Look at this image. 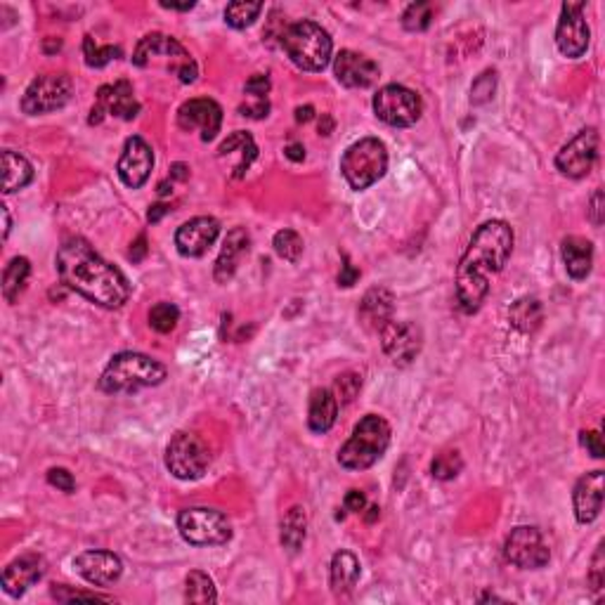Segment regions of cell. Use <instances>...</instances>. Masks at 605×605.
<instances>
[{
	"label": "cell",
	"mask_w": 605,
	"mask_h": 605,
	"mask_svg": "<svg viewBox=\"0 0 605 605\" xmlns=\"http://www.w3.org/2000/svg\"><path fill=\"white\" fill-rule=\"evenodd\" d=\"M185 599L189 603L199 605L215 603L218 600V591H215L213 580L206 573H202V570H192L187 574V580H185Z\"/></svg>",
	"instance_id": "obj_34"
},
{
	"label": "cell",
	"mask_w": 605,
	"mask_h": 605,
	"mask_svg": "<svg viewBox=\"0 0 605 605\" xmlns=\"http://www.w3.org/2000/svg\"><path fill=\"white\" fill-rule=\"evenodd\" d=\"M43 574H45L43 555L38 554L19 555L17 561H13L5 570H3V591H5L7 596H13V599H19V596H24V593L29 591Z\"/></svg>",
	"instance_id": "obj_23"
},
{
	"label": "cell",
	"mask_w": 605,
	"mask_h": 605,
	"mask_svg": "<svg viewBox=\"0 0 605 605\" xmlns=\"http://www.w3.org/2000/svg\"><path fill=\"white\" fill-rule=\"evenodd\" d=\"M187 166L185 164H176L173 166V177H180V180H187Z\"/></svg>",
	"instance_id": "obj_59"
},
{
	"label": "cell",
	"mask_w": 605,
	"mask_h": 605,
	"mask_svg": "<svg viewBox=\"0 0 605 605\" xmlns=\"http://www.w3.org/2000/svg\"><path fill=\"white\" fill-rule=\"evenodd\" d=\"M234 149H239V154H241L239 164L234 166V177H244L246 170L251 168L253 158L258 157V147H256V142H253V138L248 135V132L237 131V132H232L225 142H222L218 154L225 157V154H230V151H234Z\"/></svg>",
	"instance_id": "obj_33"
},
{
	"label": "cell",
	"mask_w": 605,
	"mask_h": 605,
	"mask_svg": "<svg viewBox=\"0 0 605 605\" xmlns=\"http://www.w3.org/2000/svg\"><path fill=\"white\" fill-rule=\"evenodd\" d=\"M270 88H272L270 78H267V76H263V74H253L244 86L246 93L253 95V97H258V100H265V95L270 93Z\"/></svg>",
	"instance_id": "obj_47"
},
{
	"label": "cell",
	"mask_w": 605,
	"mask_h": 605,
	"mask_svg": "<svg viewBox=\"0 0 605 605\" xmlns=\"http://www.w3.org/2000/svg\"><path fill=\"white\" fill-rule=\"evenodd\" d=\"M359 573H362V567H359L357 555L350 551H336L331 558V574H329L331 591L336 596H348L357 586Z\"/></svg>",
	"instance_id": "obj_28"
},
{
	"label": "cell",
	"mask_w": 605,
	"mask_h": 605,
	"mask_svg": "<svg viewBox=\"0 0 605 605\" xmlns=\"http://www.w3.org/2000/svg\"><path fill=\"white\" fill-rule=\"evenodd\" d=\"M282 48L289 59L302 71H324L331 62L334 43L327 29L317 22L301 19L282 33Z\"/></svg>",
	"instance_id": "obj_5"
},
{
	"label": "cell",
	"mask_w": 605,
	"mask_h": 605,
	"mask_svg": "<svg viewBox=\"0 0 605 605\" xmlns=\"http://www.w3.org/2000/svg\"><path fill=\"white\" fill-rule=\"evenodd\" d=\"M336 81L343 83L346 88H369L378 81L381 69L374 59L366 55H359L353 50H340L334 57Z\"/></svg>",
	"instance_id": "obj_22"
},
{
	"label": "cell",
	"mask_w": 605,
	"mask_h": 605,
	"mask_svg": "<svg viewBox=\"0 0 605 605\" xmlns=\"http://www.w3.org/2000/svg\"><path fill=\"white\" fill-rule=\"evenodd\" d=\"M603 497H605V473L591 471L582 475L577 480L573 492V506L574 518L580 525L593 523L599 513L603 510Z\"/></svg>",
	"instance_id": "obj_20"
},
{
	"label": "cell",
	"mask_w": 605,
	"mask_h": 605,
	"mask_svg": "<svg viewBox=\"0 0 605 605\" xmlns=\"http://www.w3.org/2000/svg\"><path fill=\"white\" fill-rule=\"evenodd\" d=\"M308 535V516L302 506H291L282 518V529H279V542L289 554H298L305 544Z\"/></svg>",
	"instance_id": "obj_29"
},
{
	"label": "cell",
	"mask_w": 605,
	"mask_h": 605,
	"mask_svg": "<svg viewBox=\"0 0 605 605\" xmlns=\"http://www.w3.org/2000/svg\"><path fill=\"white\" fill-rule=\"evenodd\" d=\"M74 95V81L69 74H43L29 83V88L22 95L19 107L26 116H41V113H52L69 104Z\"/></svg>",
	"instance_id": "obj_10"
},
{
	"label": "cell",
	"mask_w": 605,
	"mask_h": 605,
	"mask_svg": "<svg viewBox=\"0 0 605 605\" xmlns=\"http://www.w3.org/2000/svg\"><path fill=\"white\" fill-rule=\"evenodd\" d=\"M48 483H50L52 487H57V490L67 492V494H71V492L76 490L74 475H71L67 468H50V471H48Z\"/></svg>",
	"instance_id": "obj_45"
},
{
	"label": "cell",
	"mask_w": 605,
	"mask_h": 605,
	"mask_svg": "<svg viewBox=\"0 0 605 605\" xmlns=\"http://www.w3.org/2000/svg\"><path fill=\"white\" fill-rule=\"evenodd\" d=\"M542 302L537 301V298H518L509 310V320L510 324L520 331V334H532L535 329H539L542 324Z\"/></svg>",
	"instance_id": "obj_31"
},
{
	"label": "cell",
	"mask_w": 605,
	"mask_h": 605,
	"mask_svg": "<svg viewBox=\"0 0 605 605\" xmlns=\"http://www.w3.org/2000/svg\"><path fill=\"white\" fill-rule=\"evenodd\" d=\"M494 90H497V71H483L471 86V104H485V102H490L494 97Z\"/></svg>",
	"instance_id": "obj_41"
},
{
	"label": "cell",
	"mask_w": 605,
	"mask_h": 605,
	"mask_svg": "<svg viewBox=\"0 0 605 605\" xmlns=\"http://www.w3.org/2000/svg\"><path fill=\"white\" fill-rule=\"evenodd\" d=\"M57 275L67 289L107 310L123 308L131 298V284L119 267L102 258L90 241L69 237L55 256Z\"/></svg>",
	"instance_id": "obj_1"
},
{
	"label": "cell",
	"mask_w": 605,
	"mask_h": 605,
	"mask_svg": "<svg viewBox=\"0 0 605 605\" xmlns=\"http://www.w3.org/2000/svg\"><path fill=\"white\" fill-rule=\"evenodd\" d=\"M331 131H334V119H331L329 113H321L320 135H331Z\"/></svg>",
	"instance_id": "obj_56"
},
{
	"label": "cell",
	"mask_w": 605,
	"mask_h": 605,
	"mask_svg": "<svg viewBox=\"0 0 605 605\" xmlns=\"http://www.w3.org/2000/svg\"><path fill=\"white\" fill-rule=\"evenodd\" d=\"M177 126L183 131H199L203 142L215 140L222 126V109L215 100L208 97H194L187 100L183 107L177 109Z\"/></svg>",
	"instance_id": "obj_17"
},
{
	"label": "cell",
	"mask_w": 605,
	"mask_h": 605,
	"mask_svg": "<svg viewBox=\"0 0 605 605\" xmlns=\"http://www.w3.org/2000/svg\"><path fill=\"white\" fill-rule=\"evenodd\" d=\"M180 321V310L176 302H157L149 310V327L158 334H170Z\"/></svg>",
	"instance_id": "obj_37"
},
{
	"label": "cell",
	"mask_w": 605,
	"mask_h": 605,
	"mask_svg": "<svg viewBox=\"0 0 605 605\" xmlns=\"http://www.w3.org/2000/svg\"><path fill=\"white\" fill-rule=\"evenodd\" d=\"M211 466L208 445L196 433L180 430L166 447V468L177 480H199Z\"/></svg>",
	"instance_id": "obj_9"
},
{
	"label": "cell",
	"mask_w": 605,
	"mask_h": 605,
	"mask_svg": "<svg viewBox=\"0 0 605 605\" xmlns=\"http://www.w3.org/2000/svg\"><path fill=\"white\" fill-rule=\"evenodd\" d=\"M260 13H263V3L239 0V3H230L225 7V22L232 29H246V26H251L258 19Z\"/></svg>",
	"instance_id": "obj_35"
},
{
	"label": "cell",
	"mask_w": 605,
	"mask_h": 605,
	"mask_svg": "<svg viewBox=\"0 0 605 605\" xmlns=\"http://www.w3.org/2000/svg\"><path fill=\"white\" fill-rule=\"evenodd\" d=\"M168 372L166 366L149 355L126 353L113 355L104 372L100 376V391L107 395H121V393H138L140 388H154L164 384Z\"/></svg>",
	"instance_id": "obj_3"
},
{
	"label": "cell",
	"mask_w": 605,
	"mask_h": 605,
	"mask_svg": "<svg viewBox=\"0 0 605 605\" xmlns=\"http://www.w3.org/2000/svg\"><path fill=\"white\" fill-rule=\"evenodd\" d=\"M359 388H362V376H359L357 372L340 374L334 384V395L336 400H339V404L353 402L355 397H357Z\"/></svg>",
	"instance_id": "obj_42"
},
{
	"label": "cell",
	"mask_w": 605,
	"mask_h": 605,
	"mask_svg": "<svg viewBox=\"0 0 605 605\" xmlns=\"http://www.w3.org/2000/svg\"><path fill=\"white\" fill-rule=\"evenodd\" d=\"M580 442H582V447L589 449V454H591L593 459H603L605 456L603 440H600L599 433H593V430H582Z\"/></svg>",
	"instance_id": "obj_48"
},
{
	"label": "cell",
	"mask_w": 605,
	"mask_h": 605,
	"mask_svg": "<svg viewBox=\"0 0 605 605\" xmlns=\"http://www.w3.org/2000/svg\"><path fill=\"white\" fill-rule=\"evenodd\" d=\"M504 555L510 565L520 570H542L551 561V548L546 546L539 529L532 525H520L510 529V535L506 537Z\"/></svg>",
	"instance_id": "obj_12"
},
{
	"label": "cell",
	"mask_w": 605,
	"mask_h": 605,
	"mask_svg": "<svg viewBox=\"0 0 605 605\" xmlns=\"http://www.w3.org/2000/svg\"><path fill=\"white\" fill-rule=\"evenodd\" d=\"M391 447V423L384 416L366 414L355 426L350 440L339 449V464L348 471H366Z\"/></svg>",
	"instance_id": "obj_4"
},
{
	"label": "cell",
	"mask_w": 605,
	"mask_h": 605,
	"mask_svg": "<svg viewBox=\"0 0 605 605\" xmlns=\"http://www.w3.org/2000/svg\"><path fill=\"white\" fill-rule=\"evenodd\" d=\"M385 170H388V149L378 138H362L348 147L340 157V173L355 192L376 185L385 176Z\"/></svg>",
	"instance_id": "obj_7"
},
{
	"label": "cell",
	"mask_w": 605,
	"mask_h": 605,
	"mask_svg": "<svg viewBox=\"0 0 605 605\" xmlns=\"http://www.w3.org/2000/svg\"><path fill=\"white\" fill-rule=\"evenodd\" d=\"M147 256V239L145 234H140L138 239L132 241L131 244V251H128V258L132 260V263H140V260L145 258Z\"/></svg>",
	"instance_id": "obj_52"
},
{
	"label": "cell",
	"mask_w": 605,
	"mask_h": 605,
	"mask_svg": "<svg viewBox=\"0 0 605 605\" xmlns=\"http://www.w3.org/2000/svg\"><path fill=\"white\" fill-rule=\"evenodd\" d=\"M161 7H166V10H180V13H187V10L194 7V3H185V5H177V3H161Z\"/></svg>",
	"instance_id": "obj_57"
},
{
	"label": "cell",
	"mask_w": 605,
	"mask_h": 605,
	"mask_svg": "<svg viewBox=\"0 0 605 605\" xmlns=\"http://www.w3.org/2000/svg\"><path fill=\"white\" fill-rule=\"evenodd\" d=\"M248 248H251V234L246 232V227H234L230 230L222 241L221 256L215 260L213 277L218 284H227L230 279L237 275L239 270L241 260L244 256H248Z\"/></svg>",
	"instance_id": "obj_24"
},
{
	"label": "cell",
	"mask_w": 605,
	"mask_h": 605,
	"mask_svg": "<svg viewBox=\"0 0 605 605\" xmlns=\"http://www.w3.org/2000/svg\"><path fill=\"white\" fill-rule=\"evenodd\" d=\"M32 277V263L24 256H17L7 263L3 272V296L7 302H17L22 291L26 289V282Z\"/></svg>",
	"instance_id": "obj_32"
},
{
	"label": "cell",
	"mask_w": 605,
	"mask_h": 605,
	"mask_svg": "<svg viewBox=\"0 0 605 605\" xmlns=\"http://www.w3.org/2000/svg\"><path fill=\"white\" fill-rule=\"evenodd\" d=\"M3 211V222H5V232H3V239H7V234H10V227H13V221H10V211H7V206H0Z\"/></svg>",
	"instance_id": "obj_58"
},
{
	"label": "cell",
	"mask_w": 605,
	"mask_h": 605,
	"mask_svg": "<svg viewBox=\"0 0 605 605\" xmlns=\"http://www.w3.org/2000/svg\"><path fill=\"white\" fill-rule=\"evenodd\" d=\"M83 55H86V64L93 67V69H102L107 67L112 59L121 57V48H113V45H100L93 36H86L83 41Z\"/></svg>",
	"instance_id": "obj_38"
},
{
	"label": "cell",
	"mask_w": 605,
	"mask_h": 605,
	"mask_svg": "<svg viewBox=\"0 0 605 605\" xmlns=\"http://www.w3.org/2000/svg\"><path fill=\"white\" fill-rule=\"evenodd\" d=\"M513 227L504 221H487L475 230L456 267V301L459 308L473 315L483 308L490 293V275L504 270L513 253Z\"/></svg>",
	"instance_id": "obj_2"
},
{
	"label": "cell",
	"mask_w": 605,
	"mask_h": 605,
	"mask_svg": "<svg viewBox=\"0 0 605 605\" xmlns=\"http://www.w3.org/2000/svg\"><path fill=\"white\" fill-rule=\"evenodd\" d=\"M435 7L430 3H411L402 14V26L407 32L416 33V32H426L433 22Z\"/></svg>",
	"instance_id": "obj_40"
},
{
	"label": "cell",
	"mask_w": 605,
	"mask_h": 605,
	"mask_svg": "<svg viewBox=\"0 0 605 605\" xmlns=\"http://www.w3.org/2000/svg\"><path fill=\"white\" fill-rule=\"evenodd\" d=\"M239 112L241 116H248V119H265L270 113V102H267V97L265 100L256 97V102H251V104H241Z\"/></svg>",
	"instance_id": "obj_49"
},
{
	"label": "cell",
	"mask_w": 605,
	"mask_h": 605,
	"mask_svg": "<svg viewBox=\"0 0 605 605\" xmlns=\"http://www.w3.org/2000/svg\"><path fill=\"white\" fill-rule=\"evenodd\" d=\"M374 113L393 128H410L421 119L423 102L419 93L407 86L388 83L374 95Z\"/></svg>",
	"instance_id": "obj_11"
},
{
	"label": "cell",
	"mask_w": 605,
	"mask_h": 605,
	"mask_svg": "<svg viewBox=\"0 0 605 605\" xmlns=\"http://www.w3.org/2000/svg\"><path fill=\"white\" fill-rule=\"evenodd\" d=\"M151 168H154V151L140 135H132L123 145V154L119 158V177L121 183L131 189H140L149 180Z\"/></svg>",
	"instance_id": "obj_19"
},
{
	"label": "cell",
	"mask_w": 605,
	"mask_h": 605,
	"mask_svg": "<svg viewBox=\"0 0 605 605\" xmlns=\"http://www.w3.org/2000/svg\"><path fill=\"white\" fill-rule=\"evenodd\" d=\"M591 32L584 19V3H565L555 26V45L567 59H580L589 48Z\"/></svg>",
	"instance_id": "obj_14"
},
{
	"label": "cell",
	"mask_w": 605,
	"mask_h": 605,
	"mask_svg": "<svg viewBox=\"0 0 605 605\" xmlns=\"http://www.w3.org/2000/svg\"><path fill=\"white\" fill-rule=\"evenodd\" d=\"M589 221L593 222V227H600L605 221V194L603 189H596L591 194V202H589Z\"/></svg>",
	"instance_id": "obj_46"
},
{
	"label": "cell",
	"mask_w": 605,
	"mask_h": 605,
	"mask_svg": "<svg viewBox=\"0 0 605 605\" xmlns=\"http://www.w3.org/2000/svg\"><path fill=\"white\" fill-rule=\"evenodd\" d=\"M32 180L33 166L17 151H3V192L13 194V192L24 189L26 185H32Z\"/></svg>",
	"instance_id": "obj_30"
},
{
	"label": "cell",
	"mask_w": 605,
	"mask_h": 605,
	"mask_svg": "<svg viewBox=\"0 0 605 605\" xmlns=\"http://www.w3.org/2000/svg\"><path fill=\"white\" fill-rule=\"evenodd\" d=\"M76 573L95 586H109L123 574V563L112 551H83L74 558Z\"/></svg>",
	"instance_id": "obj_21"
},
{
	"label": "cell",
	"mask_w": 605,
	"mask_h": 605,
	"mask_svg": "<svg viewBox=\"0 0 605 605\" xmlns=\"http://www.w3.org/2000/svg\"><path fill=\"white\" fill-rule=\"evenodd\" d=\"M381 346H384V353L391 357L393 365L407 366L416 359V355L421 353L423 346V334L419 324L414 321H388L381 331Z\"/></svg>",
	"instance_id": "obj_15"
},
{
	"label": "cell",
	"mask_w": 605,
	"mask_h": 605,
	"mask_svg": "<svg viewBox=\"0 0 605 605\" xmlns=\"http://www.w3.org/2000/svg\"><path fill=\"white\" fill-rule=\"evenodd\" d=\"M605 558H603V542L599 544V548H596V554H593V561H591V570H589V586H591V591H600L605 584Z\"/></svg>",
	"instance_id": "obj_44"
},
{
	"label": "cell",
	"mask_w": 605,
	"mask_h": 605,
	"mask_svg": "<svg viewBox=\"0 0 605 605\" xmlns=\"http://www.w3.org/2000/svg\"><path fill=\"white\" fill-rule=\"evenodd\" d=\"M132 64L135 67H164L173 71L180 78V83H194L199 76V67L192 59L183 45L177 43L173 36L166 33H147L132 52Z\"/></svg>",
	"instance_id": "obj_6"
},
{
	"label": "cell",
	"mask_w": 605,
	"mask_h": 605,
	"mask_svg": "<svg viewBox=\"0 0 605 605\" xmlns=\"http://www.w3.org/2000/svg\"><path fill=\"white\" fill-rule=\"evenodd\" d=\"M140 113V102L135 100L132 86L128 81H116L109 86H102L97 90V102L90 109V123H102L104 116L132 121Z\"/></svg>",
	"instance_id": "obj_16"
},
{
	"label": "cell",
	"mask_w": 605,
	"mask_h": 605,
	"mask_svg": "<svg viewBox=\"0 0 605 605\" xmlns=\"http://www.w3.org/2000/svg\"><path fill=\"white\" fill-rule=\"evenodd\" d=\"M393 312H395V296L385 286H374L365 293L362 302H359V321L362 327L369 331H381V329L393 321Z\"/></svg>",
	"instance_id": "obj_25"
},
{
	"label": "cell",
	"mask_w": 605,
	"mask_h": 605,
	"mask_svg": "<svg viewBox=\"0 0 605 605\" xmlns=\"http://www.w3.org/2000/svg\"><path fill=\"white\" fill-rule=\"evenodd\" d=\"M336 416H339V400L334 391L329 388H317L310 395V410H308V426L312 433H327L334 429Z\"/></svg>",
	"instance_id": "obj_27"
},
{
	"label": "cell",
	"mask_w": 605,
	"mask_h": 605,
	"mask_svg": "<svg viewBox=\"0 0 605 605\" xmlns=\"http://www.w3.org/2000/svg\"><path fill=\"white\" fill-rule=\"evenodd\" d=\"M359 279V270L357 267H355L353 263H350V260H343V267H340V275H339V286H353L355 282H357Z\"/></svg>",
	"instance_id": "obj_51"
},
{
	"label": "cell",
	"mask_w": 605,
	"mask_h": 605,
	"mask_svg": "<svg viewBox=\"0 0 605 605\" xmlns=\"http://www.w3.org/2000/svg\"><path fill=\"white\" fill-rule=\"evenodd\" d=\"M52 599L62 600V603H67V600H104V603H112V599L109 596H100V593H88V591H76V589H71V586L67 584H55L50 589Z\"/></svg>",
	"instance_id": "obj_43"
},
{
	"label": "cell",
	"mask_w": 605,
	"mask_h": 605,
	"mask_svg": "<svg viewBox=\"0 0 605 605\" xmlns=\"http://www.w3.org/2000/svg\"><path fill=\"white\" fill-rule=\"evenodd\" d=\"M343 509L350 510V513H362L366 509V497L365 492L359 490H350L343 499Z\"/></svg>",
	"instance_id": "obj_50"
},
{
	"label": "cell",
	"mask_w": 605,
	"mask_h": 605,
	"mask_svg": "<svg viewBox=\"0 0 605 605\" xmlns=\"http://www.w3.org/2000/svg\"><path fill=\"white\" fill-rule=\"evenodd\" d=\"M315 119V109L310 107V104H305V107H298L296 109V121L298 123H310V121Z\"/></svg>",
	"instance_id": "obj_54"
},
{
	"label": "cell",
	"mask_w": 605,
	"mask_h": 605,
	"mask_svg": "<svg viewBox=\"0 0 605 605\" xmlns=\"http://www.w3.org/2000/svg\"><path fill=\"white\" fill-rule=\"evenodd\" d=\"M272 246H275V253H277L279 258L289 260V263H298L305 244H302V237L296 230H279L275 234V239H272Z\"/></svg>",
	"instance_id": "obj_36"
},
{
	"label": "cell",
	"mask_w": 605,
	"mask_h": 605,
	"mask_svg": "<svg viewBox=\"0 0 605 605\" xmlns=\"http://www.w3.org/2000/svg\"><path fill=\"white\" fill-rule=\"evenodd\" d=\"M177 529L192 546H222L232 539V523L222 510L215 509H185L177 516Z\"/></svg>",
	"instance_id": "obj_8"
},
{
	"label": "cell",
	"mask_w": 605,
	"mask_h": 605,
	"mask_svg": "<svg viewBox=\"0 0 605 605\" xmlns=\"http://www.w3.org/2000/svg\"><path fill=\"white\" fill-rule=\"evenodd\" d=\"M378 516H381V509H378V506H369V513H366V523H374Z\"/></svg>",
	"instance_id": "obj_60"
},
{
	"label": "cell",
	"mask_w": 605,
	"mask_h": 605,
	"mask_svg": "<svg viewBox=\"0 0 605 605\" xmlns=\"http://www.w3.org/2000/svg\"><path fill=\"white\" fill-rule=\"evenodd\" d=\"M464 468V459L456 449H447V452H440L430 464V473L433 478L438 480H454Z\"/></svg>",
	"instance_id": "obj_39"
},
{
	"label": "cell",
	"mask_w": 605,
	"mask_h": 605,
	"mask_svg": "<svg viewBox=\"0 0 605 605\" xmlns=\"http://www.w3.org/2000/svg\"><path fill=\"white\" fill-rule=\"evenodd\" d=\"M168 213V206H164V203H158V206H151L149 213H147V221L149 222H158L164 215Z\"/></svg>",
	"instance_id": "obj_55"
},
{
	"label": "cell",
	"mask_w": 605,
	"mask_h": 605,
	"mask_svg": "<svg viewBox=\"0 0 605 605\" xmlns=\"http://www.w3.org/2000/svg\"><path fill=\"white\" fill-rule=\"evenodd\" d=\"M561 256L567 275L573 279H586L593 267V244L584 237H565L561 244Z\"/></svg>",
	"instance_id": "obj_26"
},
{
	"label": "cell",
	"mask_w": 605,
	"mask_h": 605,
	"mask_svg": "<svg viewBox=\"0 0 605 605\" xmlns=\"http://www.w3.org/2000/svg\"><path fill=\"white\" fill-rule=\"evenodd\" d=\"M218 237H221V222L211 215H199L177 227L176 248L185 258H202Z\"/></svg>",
	"instance_id": "obj_18"
},
{
	"label": "cell",
	"mask_w": 605,
	"mask_h": 605,
	"mask_svg": "<svg viewBox=\"0 0 605 605\" xmlns=\"http://www.w3.org/2000/svg\"><path fill=\"white\" fill-rule=\"evenodd\" d=\"M284 154H286L291 161H302V158H305V147L298 145V142H291V145L284 149Z\"/></svg>",
	"instance_id": "obj_53"
},
{
	"label": "cell",
	"mask_w": 605,
	"mask_h": 605,
	"mask_svg": "<svg viewBox=\"0 0 605 605\" xmlns=\"http://www.w3.org/2000/svg\"><path fill=\"white\" fill-rule=\"evenodd\" d=\"M599 131L596 128H584L555 154V168L561 170L565 177H573V180L586 177L596 166V161H599Z\"/></svg>",
	"instance_id": "obj_13"
}]
</instances>
